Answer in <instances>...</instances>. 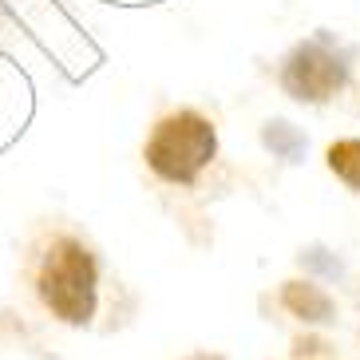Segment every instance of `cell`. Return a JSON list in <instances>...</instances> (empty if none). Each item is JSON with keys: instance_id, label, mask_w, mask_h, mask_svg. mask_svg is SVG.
<instances>
[{"instance_id": "cell-5", "label": "cell", "mask_w": 360, "mask_h": 360, "mask_svg": "<svg viewBox=\"0 0 360 360\" xmlns=\"http://www.w3.org/2000/svg\"><path fill=\"white\" fill-rule=\"evenodd\" d=\"M328 167L349 182L352 191H360V139H345L328 147Z\"/></svg>"}, {"instance_id": "cell-1", "label": "cell", "mask_w": 360, "mask_h": 360, "mask_svg": "<svg viewBox=\"0 0 360 360\" xmlns=\"http://www.w3.org/2000/svg\"><path fill=\"white\" fill-rule=\"evenodd\" d=\"M28 281H32L40 305L64 325H87L96 317L99 301V265L75 233H48L28 257Z\"/></svg>"}, {"instance_id": "cell-2", "label": "cell", "mask_w": 360, "mask_h": 360, "mask_svg": "<svg viewBox=\"0 0 360 360\" xmlns=\"http://www.w3.org/2000/svg\"><path fill=\"white\" fill-rule=\"evenodd\" d=\"M218 150V135L214 123L198 111H174V115L159 119L147 139V167L159 174L162 182H179L191 186L198 179L206 162Z\"/></svg>"}, {"instance_id": "cell-3", "label": "cell", "mask_w": 360, "mask_h": 360, "mask_svg": "<svg viewBox=\"0 0 360 360\" xmlns=\"http://www.w3.org/2000/svg\"><path fill=\"white\" fill-rule=\"evenodd\" d=\"M345 79H349L345 64L333 52H325L321 44H301L285 60V72H281L285 91L293 99H305V103H321V99L337 96Z\"/></svg>"}, {"instance_id": "cell-4", "label": "cell", "mask_w": 360, "mask_h": 360, "mask_svg": "<svg viewBox=\"0 0 360 360\" xmlns=\"http://www.w3.org/2000/svg\"><path fill=\"white\" fill-rule=\"evenodd\" d=\"M281 301H285V309L293 317L309 321V325L333 321V301H328V293L317 285H309V281H289V285L281 289Z\"/></svg>"}]
</instances>
